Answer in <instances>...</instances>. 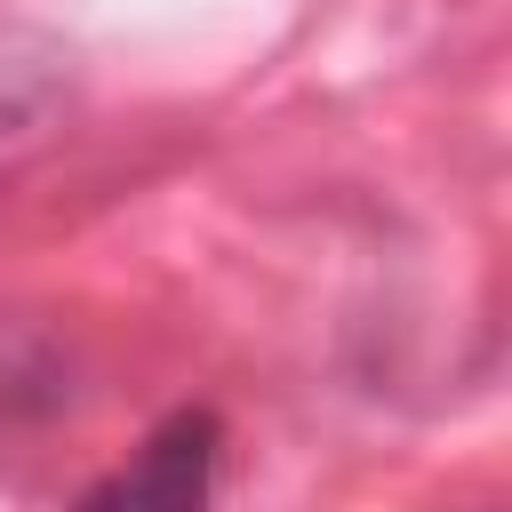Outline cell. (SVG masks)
I'll list each match as a JSON object with an SVG mask.
<instances>
[{
	"label": "cell",
	"mask_w": 512,
	"mask_h": 512,
	"mask_svg": "<svg viewBox=\"0 0 512 512\" xmlns=\"http://www.w3.org/2000/svg\"><path fill=\"white\" fill-rule=\"evenodd\" d=\"M216 440H224L216 416L184 408L136 448V464H120L104 488H88V504H168V512H184L216 488Z\"/></svg>",
	"instance_id": "6da1fadb"
}]
</instances>
